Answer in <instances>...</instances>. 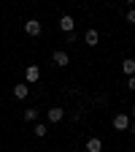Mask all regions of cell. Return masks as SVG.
Wrapping results in <instances>:
<instances>
[{"mask_svg": "<svg viewBox=\"0 0 135 152\" xmlns=\"http://www.w3.org/2000/svg\"><path fill=\"white\" fill-rule=\"evenodd\" d=\"M32 133H35V136H38V139H43V136H46V133H49V128H46L43 122H35V125H32Z\"/></svg>", "mask_w": 135, "mask_h": 152, "instance_id": "cell-11", "label": "cell"}, {"mask_svg": "<svg viewBox=\"0 0 135 152\" xmlns=\"http://www.w3.org/2000/svg\"><path fill=\"white\" fill-rule=\"evenodd\" d=\"M25 120H27V122H35V120H38V109H27V111H25Z\"/></svg>", "mask_w": 135, "mask_h": 152, "instance_id": "cell-12", "label": "cell"}, {"mask_svg": "<svg viewBox=\"0 0 135 152\" xmlns=\"http://www.w3.org/2000/svg\"><path fill=\"white\" fill-rule=\"evenodd\" d=\"M111 125H113V130H130V114H116Z\"/></svg>", "mask_w": 135, "mask_h": 152, "instance_id": "cell-2", "label": "cell"}, {"mask_svg": "<svg viewBox=\"0 0 135 152\" xmlns=\"http://www.w3.org/2000/svg\"><path fill=\"white\" fill-rule=\"evenodd\" d=\"M130 133H132V136H135V122H130Z\"/></svg>", "mask_w": 135, "mask_h": 152, "instance_id": "cell-15", "label": "cell"}, {"mask_svg": "<svg viewBox=\"0 0 135 152\" xmlns=\"http://www.w3.org/2000/svg\"><path fill=\"white\" fill-rule=\"evenodd\" d=\"M127 22L135 25V8H132V6H130V11H127Z\"/></svg>", "mask_w": 135, "mask_h": 152, "instance_id": "cell-13", "label": "cell"}, {"mask_svg": "<svg viewBox=\"0 0 135 152\" xmlns=\"http://www.w3.org/2000/svg\"><path fill=\"white\" fill-rule=\"evenodd\" d=\"M41 30H43V27H41V22H38V19H27V22H25V33L32 35V38L41 35Z\"/></svg>", "mask_w": 135, "mask_h": 152, "instance_id": "cell-4", "label": "cell"}, {"mask_svg": "<svg viewBox=\"0 0 135 152\" xmlns=\"http://www.w3.org/2000/svg\"><path fill=\"white\" fill-rule=\"evenodd\" d=\"M46 117H49V122H62L65 109L62 106H51V109H46Z\"/></svg>", "mask_w": 135, "mask_h": 152, "instance_id": "cell-3", "label": "cell"}, {"mask_svg": "<svg viewBox=\"0 0 135 152\" xmlns=\"http://www.w3.org/2000/svg\"><path fill=\"white\" fill-rule=\"evenodd\" d=\"M122 71L127 73V79H130V76H135V60H132V57H127V60L122 63Z\"/></svg>", "mask_w": 135, "mask_h": 152, "instance_id": "cell-10", "label": "cell"}, {"mask_svg": "<svg viewBox=\"0 0 135 152\" xmlns=\"http://www.w3.org/2000/svg\"><path fill=\"white\" fill-rule=\"evenodd\" d=\"M97 41H100V33L95 30V27H89V30L84 33V44H87V46H97Z\"/></svg>", "mask_w": 135, "mask_h": 152, "instance_id": "cell-7", "label": "cell"}, {"mask_svg": "<svg viewBox=\"0 0 135 152\" xmlns=\"http://www.w3.org/2000/svg\"><path fill=\"white\" fill-rule=\"evenodd\" d=\"M38 79H41V68L38 65H27L25 68V84H35Z\"/></svg>", "mask_w": 135, "mask_h": 152, "instance_id": "cell-1", "label": "cell"}, {"mask_svg": "<svg viewBox=\"0 0 135 152\" xmlns=\"http://www.w3.org/2000/svg\"><path fill=\"white\" fill-rule=\"evenodd\" d=\"M27 95H30V87H27V84H22V82H19V84L14 87V98H16V101H25Z\"/></svg>", "mask_w": 135, "mask_h": 152, "instance_id": "cell-8", "label": "cell"}, {"mask_svg": "<svg viewBox=\"0 0 135 152\" xmlns=\"http://www.w3.org/2000/svg\"><path fill=\"white\" fill-rule=\"evenodd\" d=\"M130 114H132V120H135V106H132V109H130Z\"/></svg>", "mask_w": 135, "mask_h": 152, "instance_id": "cell-16", "label": "cell"}, {"mask_svg": "<svg viewBox=\"0 0 135 152\" xmlns=\"http://www.w3.org/2000/svg\"><path fill=\"white\" fill-rule=\"evenodd\" d=\"M87 152H103V141H100L97 136L87 139Z\"/></svg>", "mask_w": 135, "mask_h": 152, "instance_id": "cell-9", "label": "cell"}, {"mask_svg": "<svg viewBox=\"0 0 135 152\" xmlns=\"http://www.w3.org/2000/svg\"><path fill=\"white\" fill-rule=\"evenodd\" d=\"M73 27H76V19H73V16H68V14H62V16H60V30L70 35V33H73Z\"/></svg>", "mask_w": 135, "mask_h": 152, "instance_id": "cell-5", "label": "cell"}, {"mask_svg": "<svg viewBox=\"0 0 135 152\" xmlns=\"http://www.w3.org/2000/svg\"><path fill=\"white\" fill-rule=\"evenodd\" d=\"M127 87H130V92H135V76H130V79H127Z\"/></svg>", "mask_w": 135, "mask_h": 152, "instance_id": "cell-14", "label": "cell"}, {"mask_svg": "<svg viewBox=\"0 0 135 152\" xmlns=\"http://www.w3.org/2000/svg\"><path fill=\"white\" fill-rule=\"evenodd\" d=\"M51 60H54V65H60V68L70 65V57H68V52H62V49H57V52L51 54Z\"/></svg>", "mask_w": 135, "mask_h": 152, "instance_id": "cell-6", "label": "cell"}]
</instances>
